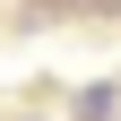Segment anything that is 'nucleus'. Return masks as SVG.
<instances>
[{"label": "nucleus", "instance_id": "1", "mask_svg": "<svg viewBox=\"0 0 121 121\" xmlns=\"http://www.w3.org/2000/svg\"><path fill=\"white\" fill-rule=\"evenodd\" d=\"M112 104H121L112 86H86V95H78V121H104V112H112Z\"/></svg>", "mask_w": 121, "mask_h": 121}]
</instances>
